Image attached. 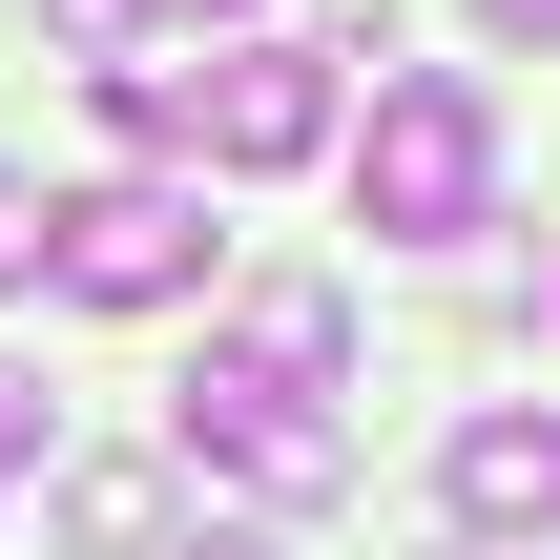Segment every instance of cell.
<instances>
[{
  "label": "cell",
  "mask_w": 560,
  "mask_h": 560,
  "mask_svg": "<svg viewBox=\"0 0 560 560\" xmlns=\"http://www.w3.org/2000/svg\"><path fill=\"white\" fill-rule=\"evenodd\" d=\"M166 416H187V457H208V478H249L270 520H312V499H353V436H332V416H312L291 374H249V353H208V374H187Z\"/></svg>",
  "instance_id": "cell-3"
},
{
  "label": "cell",
  "mask_w": 560,
  "mask_h": 560,
  "mask_svg": "<svg viewBox=\"0 0 560 560\" xmlns=\"http://www.w3.org/2000/svg\"><path fill=\"white\" fill-rule=\"evenodd\" d=\"M21 457H42V374H0V478H21Z\"/></svg>",
  "instance_id": "cell-10"
},
{
  "label": "cell",
  "mask_w": 560,
  "mask_h": 560,
  "mask_svg": "<svg viewBox=\"0 0 560 560\" xmlns=\"http://www.w3.org/2000/svg\"><path fill=\"white\" fill-rule=\"evenodd\" d=\"M208 249H229V229H208V187H166V166H125V187H62V208H42V291H62V312H187V291H208Z\"/></svg>",
  "instance_id": "cell-2"
},
{
  "label": "cell",
  "mask_w": 560,
  "mask_h": 560,
  "mask_svg": "<svg viewBox=\"0 0 560 560\" xmlns=\"http://www.w3.org/2000/svg\"><path fill=\"white\" fill-rule=\"evenodd\" d=\"M353 208H374V249H457V229L499 208V104H478L457 62H395L374 125H353Z\"/></svg>",
  "instance_id": "cell-1"
},
{
  "label": "cell",
  "mask_w": 560,
  "mask_h": 560,
  "mask_svg": "<svg viewBox=\"0 0 560 560\" xmlns=\"http://www.w3.org/2000/svg\"><path fill=\"white\" fill-rule=\"evenodd\" d=\"M0 291H42V208L21 187H0Z\"/></svg>",
  "instance_id": "cell-9"
},
{
  "label": "cell",
  "mask_w": 560,
  "mask_h": 560,
  "mask_svg": "<svg viewBox=\"0 0 560 560\" xmlns=\"http://www.w3.org/2000/svg\"><path fill=\"white\" fill-rule=\"evenodd\" d=\"M249 374L332 395V374H353V291H312V270H291V291H249Z\"/></svg>",
  "instance_id": "cell-6"
},
{
  "label": "cell",
  "mask_w": 560,
  "mask_h": 560,
  "mask_svg": "<svg viewBox=\"0 0 560 560\" xmlns=\"http://www.w3.org/2000/svg\"><path fill=\"white\" fill-rule=\"evenodd\" d=\"M436 499H457V540H560V416H540V395H499V416H457V457H436Z\"/></svg>",
  "instance_id": "cell-5"
},
{
  "label": "cell",
  "mask_w": 560,
  "mask_h": 560,
  "mask_svg": "<svg viewBox=\"0 0 560 560\" xmlns=\"http://www.w3.org/2000/svg\"><path fill=\"white\" fill-rule=\"evenodd\" d=\"M478 21H499V42H560V0H478Z\"/></svg>",
  "instance_id": "cell-11"
},
{
  "label": "cell",
  "mask_w": 560,
  "mask_h": 560,
  "mask_svg": "<svg viewBox=\"0 0 560 560\" xmlns=\"http://www.w3.org/2000/svg\"><path fill=\"white\" fill-rule=\"evenodd\" d=\"M166 21H249V0H166Z\"/></svg>",
  "instance_id": "cell-12"
},
{
  "label": "cell",
  "mask_w": 560,
  "mask_h": 560,
  "mask_svg": "<svg viewBox=\"0 0 560 560\" xmlns=\"http://www.w3.org/2000/svg\"><path fill=\"white\" fill-rule=\"evenodd\" d=\"M62 540H83V560H145V540H166V499L104 457V478H62Z\"/></svg>",
  "instance_id": "cell-7"
},
{
  "label": "cell",
  "mask_w": 560,
  "mask_h": 560,
  "mask_svg": "<svg viewBox=\"0 0 560 560\" xmlns=\"http://www.w3.org/2000/svg\"><path fill=\"white\" fill-rule=\"evenodd\" d=\"M42 21H62L83 62H125V42H145V0H42Z\"/></svg>",
  "instance_id": "cell-8"
},
{
  "label": "cell",
  "mask_w": 560,
  "mask_h": 560,
  "mask_svg": "<svg viewBox=\"0 0 560 560\" xmlns=\"http://www.w3.org/2000/svg\"><path fill=\"white\" fill-rule=\"evenodd\" d=\"M332 21H395V0H332Z\"/></svg>",
  "instance_id": "cell-13"
},
{
  "label": "cell",
  "mask_w": 560,
  "mask_h": 560,
  "mask_svg": "<svg viewBox=\"0 0 560 560\" xmlns=\"http://www.w3.org/2000/svg\"><path fill=\"white\" fill-rule=\"evenodd\" d=\"M187 145L208 166H312L332 145V42H229V62H187Z\"/></svg>",
  "instance_id": "cell-4"
}]
</instances>
